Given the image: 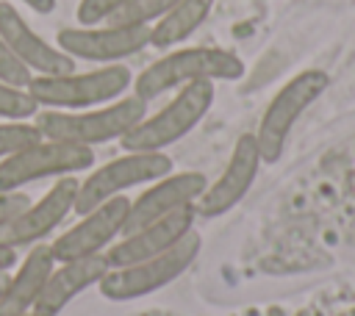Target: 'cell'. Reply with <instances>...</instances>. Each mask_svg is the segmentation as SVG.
Returning <instances> with one entry per match:
<instances>
[{"label":"cell","instance_id":"1","mask_svg":"<svg viewBox=\"0 0 355 316\" xmlns=\"http://www.w3.org/2000/svg\"><path fill=\"white\" fill-rule=\"evenodd\" d=\"M244 75V61L239 53L227 47H208V44H191V47H172L161 58L150 61L136 78H133V94L144 103L175 91L186 83L197 80H239Z\"/></svg>","mask_w":355,"mask_h":316},{"label":"cell","instance_id":"2","mask_svg":"<svg viewBox=\"0 0 355 316\" xmlns=\"http://www.w3.org/2000/svg\"><path fill=\"white\" fill-rule=\"evenodd\" d=\"M216 100V83L197 80L175 89L172 100L161 105L155 114H144L122 139V150L133 152H166V147L178 144L183 136H189L214 108Z\"/></svg>","mask_w":355,"mask_h":316},{"label":"cell","instance_id":"9","mask_svg":"<svg viewBox=\"0 0 355 316\" xmlns=\"http://www.w3.org/2000/svg\"><path fill=\"white\" fill-rule=\"evenodd\" d=\"M55 44L75 61L89 64H122L125 58L150 47V28L144 25H75L55 33Z\"/></svg>","mask_w":355,"mask_h":316},{"label":"cell","instance_id":"17","mask_svg":"<svg viewBox=\"0 0 355 316\" xmlns=\"http://www.w3.org/2000/svg\"><path fill=\"white\" fill-rule=\"evenodd\" d=\"M55 266L53 249L50 244L39 241L28 249V255L22 261H17V272H8V283L6 291L0 297V316H22L31 313L36 297L42 294L50 272Z\"/></svg>","mask_w":355,"mask_h":316},{"label":"cell","instance_id":"18","mask_svg":"<svg viewBox=\"0 0 355 316\" xmlns=\"http://www.w3.org/2000/svg\"><path fill=\"white\" fill-rule=\"evenodd\" d=\"M211 8L214 0H178L161 19L150 25V47L155 50L180 47L211 17Z\"/></svg>","mask_w":355,"mask_h":316},{"label":"cell","instance_id":"28","mask_svg":"<svg viewBox=\"0 0 355 316\" xmlns=\"http://www.w3.org/2000/svg\"><path fill=\"white\" fill-rule=\"evenodd\" d=\"M22 316H31V313H22Z\"/></svg>","mask_w":355,"mask_h":316},{"label":"cell","instance_id":"10","mask_svg":"<svg viewBox=\"0 0 355 316\" xmlns=\"http://www.w3.org/2000/svg\"><path fill=\"white\" fill-rule=\"evenodd\" d=\"M128 208H130V197L122 194V197L105 200V202L83 211L80 219L72 227H67L61 236H55V241L50 244L55 263L105 252L122 236L125 219H128Z\"/></svg>","mask_w":355,"mask_h":316},{"label":"cell","instance_id":"5","mask_svg":"<svg viewBox=\"0 0 355 316\" xmlns=\"http://www.w3.org/2000/svg\"><path fill=\"white\" fill-rule=\"evenodd\" d=\"M327 86H330V75L324 69L311 67V69H302V72L291 75L272 94V100L266 103V108L258 119V128L252 133L263 164H275L283 155L294 125L327 91Z\"/></svg>","mask_w":355,"mask_h":316},{"label":"cell","instance_id":"12","mask_svg":"<svg viewBox=\"0 0 355 316\" xmlns=\"http://www.w3.org/2000/svg\"><path fill=\"white\" fill-rule=\"evenodd\" d=\"M78 175L69 177H58L36 202L31 200L11 222H6L0 227V241L22 249V247H33L39 241H44L72 211H75V200H78Z\"/></svg>","mask_w":355,"mask_h":316},{"label":"cell","instance_id":"8","mask_svg":"<svg viewBox=\"0 0 355 316\" xmlns=\"http://www.w3.org/2000/svg\"><path fill=\"white\" fill-rule=\"evenodd\" d=\"M172 172V158L166 152H133L125 150L119 158H111L100 166H92L89 175L78 183L75 213H83L105 200L122 197L136 186H147Z\"/></svg>","mask_w":355,"mask_h":316},{"label":"cell","instance_id":"22","mask_svg":"<svg viewBox=\"0 0 355 316\" xmlns=\"http://www.w3.org/2000/svg\"><path fill=\"white\" fill-rule=\"evenodd\" d=\"M0 80L19 89H28V83L33 80V72L14 55V50L3 39H0Z\"/></svg>","mask_w":355,"mask_h":316},{"label":"cell","instance_id":"27","mask_svg":"<svg viewBox=\"0 0 355 316\" xmlns=\"http://www.w3.org/2000/svg\"><path fill=\"white\" fill-rule=\"evenodd\" d=\"M6 283H8V272H0V297L6 291Z\"/></svg>","mask_w":355,"mask_h":316},{"label":"cell","instance_id":"3","mask_svg":"<svg viewBox=\"0 0 355 316\" xmlns=\"http://www.w3.org/2000/svg\"><path fill=\"white\" fill-rule=\"evenodd\" d=\"M147 114V103L136 94H125L105 105L83 108V111H53L39 108L33 125L44 139H61L83 147H97L105 141H119L141 116Z\"/></svg>","mask_w":355,"mask_h":316},{"label":"cell","instance_id":"13","mask_svg":"<svg viewBox=\"0 0 355 316\" xmlns=\"http://www.w3.org/2000/svg\"><path fill=\"white\" fill-rule=\"evenodd\" d=\"M194 222H197L194 205H183V208H178V211H172L155 222H147L144 227H136V230L119 236L103 255H105L111 269L153 258V255L175 247L180 238H186L194 230Z\"/></svg>","mask_w":355,"mask_h":316},{"label":"cell","instance_id":"26","mask_svg":"<svg viewBox=\"0 0 355 316\" xmlns=\"http://www.w3.org/2000/svg\"><path fill=\"white\" fill-rule=\"evenodd\" d=\"M19 3L28 6L33 14H53L58 6V0H19Z\"/></svg>","mask_w":355,"mask_h":316},{"label":"cell","instance_id":"25","mask_svg":"<svg viewBox=\"0 0 355 316\" xmlns=\"http://www.w3.org/2000/svg\"><path fill=\"white\" fill-rule=\"evenodd\" d=\"M17 261H19V255H17V249L0 241V272H11V269L17 266Z\"/></svg>","mask_w":355,"mask_h":316},{"label":"cell","instance_id":"11","mask_svg":"<svg viewBox=\"0 0 355 316\" xmlns=\"http://www.w3.org/2000/svg\"><path fill=\"white\" fill-rule=\"evenodd\" d=\"M261 164H263V158L258 152L255 136L252 133H241L236 139V144L230 150V158L222 166V172L214 180H208V186L197 197V202H194L197 216L216 219V216H225L227 211H233L247 197L252 183L258 180Z\"/></svg>","mask_w":355,"mask_h":316},{"label":"cell","instance_id":"20","mask_svg":"<svg viewBox=\"0 0 355 316\" xmlns=\"http://www.w3.org/2000/svg\"><path fill=\"white\" fill-rule=\"evenodd\" d=\"M39 139H42V133L33 125V119H3L0 122V161Z\"/></svg>","mask_w":355,"mask_h":316},{"label":"cell","instance_id":"21","mask_svg":"<svg viewBox=\"0 0 355 316\" xmlns=\"http://www.w3.org/2000/svg\"><path fill=\"white\" fill-rule=\"evenodd\" d=\"M36 111H39V105L28 89L0 80V116L3 119H33Z\"/></svg>","mask_w":355,"mask_h":316},{"label":"cell","instance_id":"6","mask_svg":"<svg viewBox=\"0 0 355 316\" xmlns=\"http://www.w3.org/2000/svg\"><path fill=\"white\" fill-rule=\"evenodd\" d=\"M200 249H202V236L197 230H191L175 247H169L153 258L108 269L105 277L97 283V288L111 302H130V299L150 297V294L161 291L164 286L175 283L183 272H189V266L200 258Z\"/></svg>","mask_w":355,"mask_h":316},{"label":"cell","instance_id":"23","mask_svg":"<svg viewBox=\"0 0 355 316\" xmlns=\"http://www.w3.org/2000/svg\"><path fill=\"white\" fill-rule=\"evenodd\" d=\"M130 0H80L75 8L78 25H100L108 17H114L122 6H128Z\"/></svg>","mask_w":355,"mask_h":316},{"label":"cell","instance_id":"7","mask_svg":"<svg viewBox=\"0 0 355 316\" xmlns=\"http://www.w3.org/2000/svg\"><path fill=\"white\" fill-rule=\"evenodd\" d=\"M94 150L61 139H39L0 161V191H19L44 177H69L94 166Z\"/></svg>","mask_w":355,"mask_h":316},{"label":"cell","instance_id":"15","mask_svg":"<svg viewBox=\"0 0 355 316\" xmlns=\"http://www.w3.org/2000/svg\"><path fill=\"white\" fill-rule=\"evenodd\" d=\"M0 39L33 75H64L78 69V61L36 33L11 0H0Z\"/></svg>","mask_w":355,"mask_h":316},{"label":"cell","instance_id":"16","mask_svg":"<svg viewBox=\"0 0 355 316\" xmlns=\"http://www.w3.org/2000/svg\"><path fill=\"white\" fill-rule=\"evenodd\" d=\"M108 261L105 255H89V258H78V261H58L42 288V294L36 297L31 316H61V310L78 299L83 291L94 288L105 272H108Z\"/></svg>","mask_w":355,"mask_h":316},{"label":"cell","instance_id":"4","mask_svg":"<svg viewBox=\"0 0 355 316\" xmlns=\"http://www.w3.org/2000/svg\"><path fill=\"white\" fill-rule=\"evenodd\" d=\"M130 86L133 72L125 64H103L86 72L72 69L64 75H33L28 91L39 108L83 111L125 97Z\"/></svg>","mask_w":355,"mask_h":316},{"label":"cell","instance_id":"24","mask_svg":"<svg viewBox=\"0 0 355 316\" xmlns=\"http://www.w3.org/2000/svg\"><path fill=\"white\" fill-rule=\"evenodd\" d=\"M28 202H31V197L25 191H0V227L6 222H11Z\"/></svg>","mask_w":355,"mask_h":316},{"label":"cell","instance_id":"19","mask_svg":"<svg viewBox=\"0 0 355 316\" xmlns=\"http://www.w3.org/2000/svg\"><path fill=\"white\" fill-rule=\"evenodd\" d=\"M178 0H130L128 6H122L114 17H108L105 22L114 25H144L150 28L155 19H161Z\"/></svg>","mask_w":355,"mask_h":316},{"label":"cell","instance_id":"14","mask_svg":"<svg viewBox=\"0 0 355 316\" xmlns=\"http://www.w3.org/2000/svg\"><path fill=\"white\" fill-rule=\"evenodd\" d=\"M205 186H208V177H205V172H197V169L169 172V175L147 183L144 191L130 200L122 236L136 230V227H144L147 222H155V219L178 211L183 205H194Z\"/></svg>","mask_w":355,"mask_h":316}]
</instances>
